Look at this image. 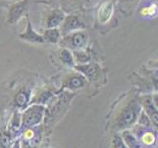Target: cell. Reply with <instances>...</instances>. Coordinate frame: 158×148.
Here are the masks:
<instances>
[{"mask_svg": "<svg viewBox=\"0 0 158 148\" xmlns=\"http://www.w3.org/2000/svg\"><path fill=\"white\" fill-rule=\"evenodd\" d=\"M140 101L137 99L130 100L118 114L116 119L117 130H124L131 128L138 122V118L141 112Z\"/></svg>", "mask_w": 158, "mask_h": 148, "instance_id": "cell-1", "label": "cell"}, {"mask_svg": "<svg viewBox=\"0 0 158 148\" xmlns=\"http://www.w3.org/2000/svg\"><path fill=\"white\" fill-rule=\"evenodd\" d=\"M44 113L45 107L43 105L34 104L30 106L21 114V127L27 129L39 125L42 122Z\"/></svg>", "mask_w": 158, "mask_h": 148, "instance_id": "cell-2", "label": "cell"}, {"mask_svg": "<svg viewBox=\"0 0 158 148\" xmlns=\"http://www.w3.org/2000/svg\"><path fill=\"white\" fill-rule=\"evenodd\" d=\"M89 43V37L85 33L81 31H76L63 37L60 40V43L64 48H68L70 51H78V49L85 48Z\"/></svg>", "mask_w": 158, "mask_h": 148, "instance_id": "cell-3", "label": "cell"}, {"mask_svg": "<svg viewBox=\"0 0 158 148\" xmlns=\"http://www.w3.org/2000/svg\"><path fill=\"white\" fill-rule=\"evenodd\" d=\"M29 0H19L13 3L8 9L6 22L10 25H14L21 20V18L25 15L28 9Z\"/></svg>", "mask_w": 158, "mask_h": 148, "instance_id": "cell-4", "label": "cell"}, {"mask_svg": "<svg viewBox=\"0 0 158 148\" xmlns=\"http://www.w3.org/2000/svg\"><path fill=\"white\" fill-rule=\"evenodd\" d=\"M85 28H86V26L84 22L81 20L79 16L69 15L65 17L63 23L60 26V33H61V36L64 37L70 34V33L81 31Z\"/></svg>", "mask_w": 158, "mask_h": 148, "instance_id": "cell-5", "label": "cell"}, {"mask_svg": "<svg viewBox=\"0 0 158 148\" xmlns=\"http://www.w3.org/2000/svg\"><path fill=\"white\" fill-rule=\"evenodd\" d=\"M74 68L90 81H94L101 74V68L96 62H88L85 64H76Z\"/></svg>", "mask_w": 158, "mask_h": 148, "instance_id": "cell-6", "label": "cell"}, {"mask_svg": "<svg viewBox=\"0 0 158 148\" xmlns=\"http://www.w3.org/2000/svg\"><path fill=\"white\" fill-rule=\"evenodd\" d=\"M19 38L24 42H28L31 43H43L44 41H43V38L40 34L36 33L35 30L32 27L29 15H27V28L25 30L24 33L20 34Z\"/></svg>", "mask_w": 158, "mask_h": 148, "instance_id": "cell-7", "label": "cell"}, {"mask_svg": "<svg viewBox=\"0 0 158 148\" xmlns=\"http://www.w3.org/2000/svg\"><path fill=\"white\" fill-rule=\"evenodd\" d=\"M140 105L141 108L143 109V111L145 114H148L150 122L153 123L154 125H157V105L154 103L153 99L150 96H145L143 97L140 100Z\"/></svg>", "mask_w": 158, "mask_h": 148, "instance_id": "cell-8", "label": "cell"}, {"mask_svg": "<svg viewBox=\"0 0 158 148\" xmlns=\"http://www.w3.org/2000/svg\"><path fill=\"white\" fill-rule=\"evenodd\" d=\"M114 13V5L112 1H105L103 2L98 10H97V22L100 25L107 24L110 19L112 18Z\"/></svg>", "mask_w": 158, "mask_h": 148, "instance_id": "cell-9", "label": "cell"}, {"mask_svg": "<svg viewBox=\"0 0 158 148\" xmlns=\"http://www.w3.org/2000/svg\"><path fill=\"white\" fill-rule=\"evenodd\" d=\"M66 17V15L60 9H54L47 15L45 20L46 28H59L63 21Z\"/></svg>", "mask_w": 158, "mask_h": 148, "instance_id": "cell-10", "label": "cell"}, {"mask_svg": "<svg viewBox=\"0 0 158 148\" xmlns=\"http://www.w3.org/2000/svg\"><path fill=\"white\" fill-rule=\"evenodd\" d=\"M85 83L86 80L85 76L81 75V73H78V74L71 75L69 78H67L64 83V87L69 90L74 91V90H79L84 88Z\"/></svg>", "mask_w": 158, "mask_h": 148, "instance_id": "cell-11", "label": "cell"}, {"mask_svg": "<svg viewBox=\"0 0 158 148\" xmlns=\"http://www.w3.org/2000/svg\"><path fill=\"white\" fill-rule=\"evenodd\" d=\"M41 36L47 43H58L61 40V33L58 28H46Z\"/></svg>", "mask_w": 158, "mask_h": 148, "instance_id": "cell-12", "label": "cell"}, {"mask_svg": "<svg viewBox=\"0 0 158 148\" xmlns=\"http://www.w3.org/2000/svg\"><path fill=\"white\" fill-rule=\"evenodd\" d=\"M121 137L128 148H141L140 141L137 138V136L129 129L122 130Z\"/></svg>", "mask_w": 158, "mask_h": 148, "instance_id": "cell-13", "label": "cell"}, {"mask_svg": "<svg viewBox=\"0 0 158 148\" xmlns=\"http://www.w3.org/2000/svg\"><path fill=\"white\" fill-rule=\"evenodd\" d=\"M72 53L76 64H85L91 61V52L86 47L83 49H78V51H73Z\"/></svg>", "mask_w": 158, "mask_h": 148, "instance_id": "cell-14", "label": "cell"}, {"mask_svg": "<svg viewBox=\"0 0 158 148\" xmlns=\"http://www.w3.org/2000/svg\"><path fill=\"white\" fill-rule=\"evenodd\" d=\"M59 58L61 60V62L66 65L68 67L71 68H74V66L76 65V62L74 60V56H73V53L72 51H70L68 48H61L59 52Z\"/></svg>", "mask_w": 158, "mask_h": 148, "instance_id": "cell-15", "label": "cell"}, {"mask_svg": "<svg viewBox=\"0 0 158 148\" xmlns=\"http://www.w3.org/2000/svg\"><path fill=\"white\" fill-rule=\"evenodd\" d=\"M30 97H31L30 92L26 90H21L20 92L17 93V95L15 97L16 106L20 109H25L30 102Z\"/></svg>", "mask_w": 158, "mask_h": 148, "instance_id": "cell-16", "label": "cell"}, {"mask_svg": "<svg viewBox=\"0 0 158 148\" xmlns=\"http://www.w3.org/2000/svg\"><path fill=\"white\" fill-rule=\"evenodd\" d=\"M156 14H157V3L155 2L145 5V6H143L140 10L141 17L152 18V17H155Z\"/></svg>", "mask_w": 158, "mask_h": 148, "instance_id": "cell-17", "label": "cell"}, {"mask_svg": "<svg viewBox=\"0 0 158 148\" xmlns=\"http://www.w3.org/2000/svg\"><path fill=\"white\" fill-rule=\"evenodd\" d=\"M138 2H139V0H119L120 10H121L124 14H127V10L133 8Z\"/></svg>", "mask_w": 158, "mask_h": 148, "instance_id": "cell-18", "label": "cell"}, {"mask_svg": "<svg viewBox=\"0 0 158 148\" xmlns=\"http://www.w3.org/2000/svg\"><path fill=\"white\" fill-rule=\"evenodd\" d=\"M52 98V93L50 91H43L41 92L40 94L37 96L36 100H35V104H40V105H44V104H46L48 101L50 100V99Z\"/></svg>", "mask_w": 158, "mask_h": 148, "instance_id": "cell-19", "label": "cell"}, {"mask_svg": "<svg viewBox=\"0 0 158 148\" xmlns=\"http://www.w3.org/2000/svg\"><path fill=\"white\" fill-rule=\"evenodd\" d=\"M138 122H139L140 127H143V128H149L150 123H151L148 116L145 114V112L143 111V110H141V112H140L139 116L138 118Z\"/></svg>", "mask_w": 158, "mask_h": 148, "instance_id": "cell-20", "label": "cell"}, {"mask_svg": "<svg viewBox=\"0 0 158 148\" xmlns=\"http://www.w3.org/2000/svg\"><path fill=\"white\" fill-rule=\"evenodd\" d=\"M21 128V114L19 112H16L13 116V119L10 123V129L18 130Z\"/></svg>", "mask_w": 158, "mask_h": 148, "instance_id": "cell-21", "label": "cell"}, {"mask_svg": "<svg viewBox=\"0 0 158 148\" xmlns=\"http://www.w3.org/2000/svg\"><path fill=\"white\" fill-rule=\"evenodd\" d=\"M12 143V137L8 133H0V145L2 148H9Z\"/></svg>", "mask_w": 158, "mask_h": 148, "instance_id": "cell-22", "label": "cell"}, {"mask_svg": "<svg viewBox=\"0 0 158 148\" xmlns=\"http://www.w3.org/2000/svg\"><path fill=\"white\" fill-rule=\"evenodd\" d=\"M112 148H128L123 141L121 135L115 134L112 138Z\"/></svg>", "mask_w": 158, "mask_h": 148, "instance_id": "cell-23", "label": "cell"}, {"mask_svg": "<svg viewBox=\"0 0 158 148\" xmlns=\"http://www.w3.org/2000/svg\"><path fill=\"white\" fill-rule=\"evenodd\" d=\"M12 148H22L21 147V141L19 140V139H17L15 141V143L13 144V146H12Z\"/></svg>", "mask_w": 158, "mask_h": 148, "instance_id": "cell-24", "label": "cell"}]
</instances>
